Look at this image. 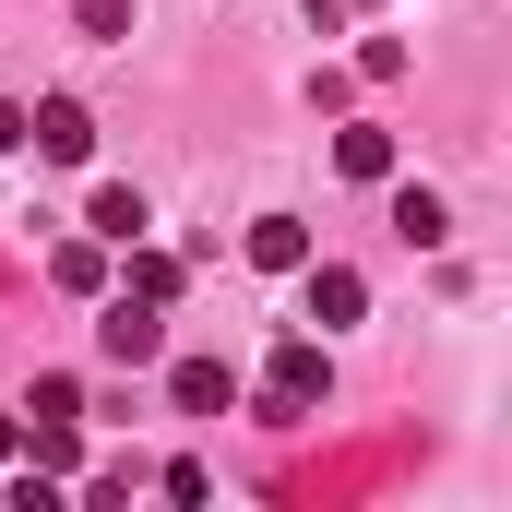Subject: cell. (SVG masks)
<instances>
[{"mask_svg": "<svg viewBox=\"0 0 512 512\" xmlns=\"http://www.w3.org/2000/svg\"><path fill=\"white\" fill-rule=\"evenodd\" d=\"M334 167H346V179H393V131H334Z\"/></svg>", "mask_w": 512, "mask_h": 512, "instance_id": "8fae6325", "label": "cell"}, {"mask_svg": "<svg viewBox=\"0 0 512 512\" xmlns=\"http://www.w3.org/2000/svg\"><path fill=\"white\" fill-rule=\"evenodd\" d=\"M0 155H24V108L12 96H0Z\"/></svg>", "mask_w": 512, "mask_h": 512, "instance_id": "5bb4252c", "label": "cell"}, {"mask_svg": "<svg viewBox=\"0 0 512 512\" xmlns=\"http://www.w3.org/2000/svg\"><path fill=\"white\" fill-rule=\"evenodd\" d=\"M72 24H84L96 48H120V36H131V0H72Z\"/></svg>", "mask_w": 512, "mask_h": 512, "instance_id": "4fadbf2b", "label": "cell"}, {"mask_svg": "<svg viewBox=\"0 0 512 512\" xmlns=\"http://www.w3.org/2000/svg\"><path fill=\"white\" fill-rule=\"evenodd\" d=\"M120 262H131V298H155V310H167V298H179V274H191L179 251H155V239H120Z\"/></svg>", "mask_w": 512, "mask_h": 512, "instance_id": "9c48e42d", "label": "cell"}, {"mask_svg": "<svg viewBox=\"0 0 512 512\" xmlns=\"http://www.w3.org/2000/svg\"><path fill=\"white\" fill-rule=\"evenodd\" d=\"M251 262H262V274H298V262H310V227H298V215H262V227H251Z\"/></svg>", "mask_w": 512, "mask_h": 512, "instance_id": "30bf717a", "label": "cell"}, {"mask_svg": "<svg viewBox=\"0 0 512 512\" xmlns=\"http://www.w3.org/2000/svg\"><path fill=\"white\" fill-rule=\"evenodd\" d=\"M298 274H310V322H322V334H346V322L370 310V274H358V262H298Z\"/></svg>", "mask_w": 512, "mask_h": 512, "instance_id": "277c9868", "label": "cell"}, {"mask_svg": "<svg viewBox=\"0 0 512 512\" xmlns=\"http://www.w3.org/2000/svg\"><path fill=\"white\" fill-rule=\"evenodd\" d=\"M24 143H36L48 167H84V155H96V120H84V96H36V108H24Z\"/></svg>", "mask_w": 512, "mask_h": 512, "instance_id": "3957f363", "label": "cell"}, {"mask_svg": "<svg viewBox=\"0 0 512 512\" xmlns=\"http://www.w3.org/2000/svg\"><path fill=\"white\" fill-rule=\"evenodd\" d=\"M96 358H108V370H155V358H167V310H155V298H108V322H96Z\"/></svg>", "mask_w": 512, "mask_h": 512, "instance_id": "7a4b0ae2", "label": "cell"}, {"mask_svg": "<svg viewBox=\"0 0 512 512\" xmlns=\"http://www.w3.org/2000/svg\"><path fill=\"white\" fill-rule=\"evenodd\" d=\"M48 286H72V298H108V239H60V251H48Z\"/></svg>", "mask_w": 512, "mask_h": 512, "instance_id": "ba28073f", "label": "cell"}, {"mask_svg": "<svg viewBox=\"0 0 512 512\" xmlns=\"http://www.w3.org/2000/svg\"><path fill=\"white\" fill-rule=\"evenodd\" d=\"M167 393H179V417H227V405H239V370H227V358H179Z\"/></svg>", "mask_w": 512, "mask_h": 512, "instance_id": "5b68a950", "label": "cell"}, {"mask_svg": "<svg viewBox=\"0 0 512 512\" xmlns=\"http://www.w3.org/2000/svg\"><path fill=\"white\" fill-rule=\"evenodd\" d=\"M24 417H84V382H72V370H36V393H24Z\"/></svg>", "mask_w": 512, "mask_h": 512, "instance_id": "7c38bea8", "label": "cell"}, {"mask_svg": "<svg viewBox=\"0 0 512 512\" xmlns=\"http://www.w3.org/2000/svg\"><path fill=\"white\" fill-rule=\"evenodd\" d=\"M143 227H155V215H143V191H131V179H108V191L84 203V239H108V251H120V239H143Z\"/></svg>", "mask_w": 512, "mask_h": 512, "instance_id": "8992f818", "label": "cell"}, {"mask_svg": "<svg viewBox=\"0 0 512 512\" xmlns=\"http://www.w3.org/2000/svg\"><path fill=\"white\" fill-rule=\"evenodd\" d=\"M322 393H334V358H322L310 334H286V346L262 358V417H322Z\"/></svg>", "mask_w": 512, "mask_h": 512, "instance_id": "6da1fadb", "label": "cell"}, {"mask_svg": "<svg viewBox=\"0 0 512 512\" xmlns=\"http://www.w3.org/2000/svg\"><path fill=\"white\" fill-rule=\"evenodd\" d=\"M393 239H405V251H441V239H453L441 191H417V179H405V191H393Z\"/></svg>", "mask_w": 512, "mask_h": 512, "instance_id": "52a82bcc", "label": "cell"}]
</instances>
